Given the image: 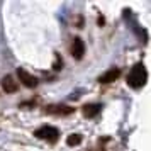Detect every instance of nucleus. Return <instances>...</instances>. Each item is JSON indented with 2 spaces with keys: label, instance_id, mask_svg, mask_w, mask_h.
<instances>
[{
  "label": "nucleus",
  "instance_id": "9",
  "mask_svg": "<svg viewBox=\"0 0 151 151\" xmlns=\"http://www.w3.org/2000/svg\"><path fill=\"white\" fill-rule=\"evenodd\" d=\"M80 143H82V134H71L66 139V144L68 146H76V144H80Z\"/></svg>",
  "mask_w": 151,
  "mask_h": 151
},
{
  "label": "nucleus",
  "instance_id": "4",
  "mask_svg": "<svg viewBox=\"0 0 151 151\" xmlns=\"http://www.w3.org/2000/svg\"><path fill=\"white\" fill-rule=\"evenodd\" d=\"M2 88L5 90V93H15L19 88V83L12 75H5L2 78Z\"/></svg>",
  "mask_w": 151,
  "mask_h": 151
},
{
  "label": "nucleus",
  "instance_id": "2",
  "mask_svg": "<svg viewBox=\"0 0 151 151\" xmlns=\"http://www.w3.org/2000/svg\"><path fill=\"white\" fill-rule=\"evenodd\" d=\"M36 137H39V139H44V141H48V143H56L58 141V137H60V131L53 127V126H42L39 129H36Z\"/></svg>",
  "mask_w": 151,
  "mask_h": 151
},
{
  "label": "nucleus",
  "instance_id": "3",
  "mask_svg": "<svg viewBox=\"0 0 151 151\" xmlns=\"http://www.w3.org/2000/svg\"><path fill=\"white\" fill-rule=\"evenodd\" d=\"M17 76H19V80L22 82V85H26L27 88H34V87H37V78H36L34 75H31V73H27L26 70H17Z\"/></svg>",
  "mask_w": 151,
  "mask_h": 151
},
{
  "label": "nucleus",
  "instance_id": "8",
  "mask_svg": "<svg viewBox=\"0 0 151 151\" xmlns=\"http://www.w3.org/2000/svg\"><path fill=\"white\" fill-rule=\"evenodd\" d=\"M99 112H100V105H97V104H88L83 107V116L85 117H95Z\"/></svg>",
  "mask_w": 151,
  "mask_h": 151
},
{
  "label": "nucleus",
  "instance_id": "1",
  "mask_svg": "<svg viewBox=\"0 0 151 151\" xmlns=\"http://www.w3.org/2000/svg\"><path fill=\"white\" fill-rule=\"evenodd\" d=\"M148 80V73H146V68H144L143 63H137L131 68L129 75H127V85L131 88H141Z\"/></svg>",
  "mask_w": 151,
  "mask_h": 151
},
{
  "label": "nucleus",
  "instance_id": "6",
  "mask_svg": "<svg viewBox=\"0 0 151 151\" xmlns=\"http://www.w3.org/2000/svg\"><path fill=\"white\" fill-rule=\"evenodd\" d=\"M48 114H56V116H68L73 112V107H68V105H49L46 109Z\"/></svg>",
  "mask_w": 151,
  "mask_h": 151
},
{
  "label": "nucleus",
  "instance_id": "5",
  "mask_svg": "<svg viewBox=\"0 0 151 151\" xmlns=\"http://www.w3.org/2000/svg\"><path fill=\"white\" fill-rule=\"evenodd\" d=\"M83 53H85V42L80 37H75L73 39V44H71V55L75 60H82Z\"/></svg>",
  "mask_w": 151,
  "mask_h": 151
},
{
  "label": "nucleus",
  "instance_id": "7",
  "mask_svg": "<svg viewBox=\"0 0 151 151\" xmlns=\"http://www.w3.org/2000/svg\"><path fill=\"white\" fill-rule=\"evenodd\" d=\"M119 75H121V70L119 68H110L109 71H105V73L99 78V82L100 83H110V82H114V80H117Z\"/></svg>",
  "mask_w": 151,
  "mask_h": 151
}]
</instances>
